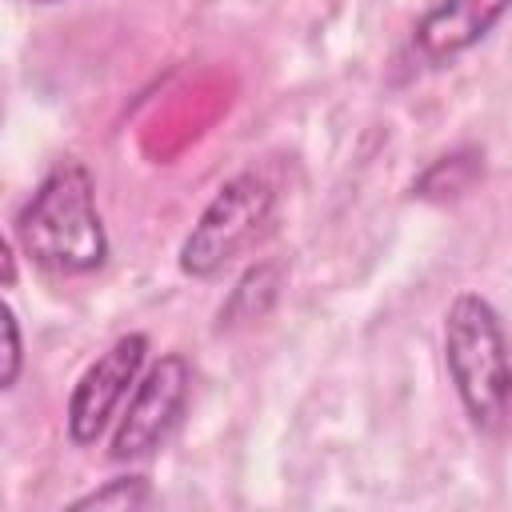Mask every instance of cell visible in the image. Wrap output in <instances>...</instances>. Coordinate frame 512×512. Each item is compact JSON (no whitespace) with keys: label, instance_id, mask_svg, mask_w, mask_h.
<instances>
[{"label":"cell","instance_id":"obj_11","mask_svg":"<svg viewBox=\"0 0 512 512\" xmlns=\"http://www.w3.org/2000/svg\"><path fill=\"white\" fill-rule=\"evenodd\" d=\"M16 284V240L8 236L4 240V288H12Z\"/></svg>","mask_w":512,"mask_h":512},{"label":"cell","instance_id":"obj_1","mask_svg":"<svg viewBox=\"0 0 512 512\" xmlns=\"http://www.w3.org/2000/svg\"><path fill=\"white\" fill-rule=\"evenodd\" d=\"M16 248L44 272L84 276L108 264L112 240L96 204V180L84 160H56L12 216Z\"/></svg>","mask_w":512,"mask_h":512},{"label":"cell","instance_id":"obj_10","mask_svg":"<svg viewBox=\"0 0 512 512\" xmlns=\"http://www.w3.org/2000/svg\"><path fill=\"white\" fill-rule=\"evenodd\" d=\"M20 368H24V340H20V316L12 304H4V376H0V388L12 392L16 380H20Z\"/></svg>","mask_w":512,"mask_h":512},{"label":"cell","instance_id":"obj_2","mask_svg":"<svg viewBox=\"0 0 512 512\" xmlns=\"http://www.w3.org/2000/svg\"><path fill=\"white\" fill-rule=\"evenodd\" d=\"M444 368L472 428L504 432L512 420V348L488 296H452L444 312Z\"/></svg>","mask_w":512,"mask_h":512},{"label":"cell","instance_id":"obj_4","mask_svg":"<svg viewBox=\"0 0 512 512\" xmlns=\"http://www.w3.org/2000/svg\"><path fill=\"white\" fill-rule=\"evenodd\" d=\"M188 396H192V364H188V356L184 352L156 356L144 368V376L136 380L128 404L120 408L108 456L116 464H136V460H148L152 452H160L172 440V432L180 428Z\"/></svg>","mask_w":512,"mask_h":512},{"label":"cell","instance_id":"obj_5","mask_svg":"<svg viewBox=\"0 0 512 512\" xmlns=\"http://www.w3.org/2000/svg\"><path fill=\"white\" fill-rule=\"evenodd\" d=\"M144 368H148V336L124 332L80 372V380L68 392V408H64V428L76 448H88L108 432V424L128 404Z\"/></svg>","mask_w":512,"mask_h":512},{"label":"cell","instance_id":"obj_12","mask_svg":"<svg viewBox=\"0 0 512 512\" xmlns=\"http://www.w3.org/2000/svg\"><path fill=\"white\" fill-rule=\"evenodd\" d=\"M28 4H60V0H28Z\"/></svg>","mask_w":512,"mask_h":512},{"label":"cell","instance_id":"obj_3","mask_svg":"<svg viewBox=\"0 0 512 512\" xmlns=\"http://www.w3.org/2000/svg\"><path fill=\"white\" fill-rule=\"evenodd\" d=\"M272 212H276V188L264 172L244 168L228 176L212 192V200L204 204L188 236L180 240V252H176L180 272L192 280L220 276L236 256H244L264 236V228L272 224Z\"/></svg>","mask_w":512,"mask_h":512},{"label":"cell","instance_id":"obj_9","mask_svg":"<svg viewBox=\"0 0 512 512\" xmlns=\"http://www.w3.org/2000/svg\"><path fill=\"white\" fill-rule=\"evenodd\" d=\"M148 504H152V484H148V476L128 472V476H112V480H104L100 488L76 496L68 508H72V512H80V508H116V512H132V508H148Z\"/></svg>","mask_w":512,"mask_h":512},{"label":"cell","instance_id":"obj_8","mask_svg":"<svg viewBox=\"0 0 512 512\" xmlns=\"http://www.w3.org/2000/svg\"><path fill=\"white\" fill-rule=\"evenodd\" d=\"M480 172H484L480 152L476 148H456V152L432 160L420 172V180L412 184V196H420V200H452V196L468 192Z\"/></svg>","mask_w":512,"mask_h":512},{"label":"cell","instance_id":"obj_6","mask_svg":"<svg viewBox=\"0 0 512 512\" xmlns=\"http://www.w3.org/2000/svg\"><path fill=\"white\" fill-rule=\"evenodd\" d=\"M512 0H436L412 28L416 52L428 64H448L476 48L504 16Z\"/></svg>","mask_w":512,"mask_h":512},{"label":"cell","instance_id":"obj_7","mask_svg":"<svg viewBox=\"0 0 512 512\" xmlns=\"http://www.w3.org/2000/svg\"><path fill=\"white\" fill-rule=\"evenodd\" d=\"M280 292V268L276 264H252L236 288L228 292V300L220 304V328H236V324H248V320H260L272 300Z\"/></svg>","mask_w":512,"mask_h":512}]
</instances>
